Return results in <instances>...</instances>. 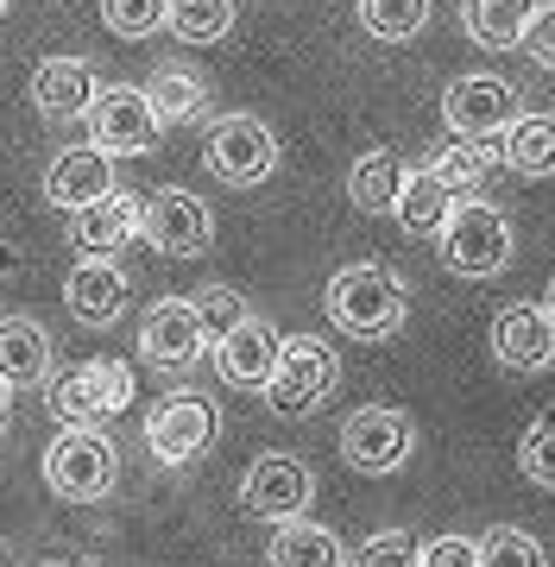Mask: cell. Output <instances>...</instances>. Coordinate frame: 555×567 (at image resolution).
I'll list each match as a JSON object with an SVG mask.
<instances>
[{
  "mask_svg": "<svg viewBox=\"0 0 555 567\" xmlns=\"http://www.w3.org/2000/svg\"><path fill=\"white\" fill-rule=\"evenodd\" d=\"M322 303H329V322L353 341H391L398 328H404V309H411V290L404 278L391 271V265H341L322 290Z\"/></svg>",
  "mask_w": 555,
  "mask_h": 567,
  "instance_id": "1",
  "label": "cell"
},
{
  "mask_svg": "<svg viewBox=\"0 0 555 567\" xmlns=\"http://www.w3.org/2000/svg\"><path fill=\"white\" fill-rule=\"evenodd\" d=\"M341 385V360H335V347L322 334H285L278 341V360H271V379L259 385L278 416H309V410H322Z\"/></svg>",
  "mask_w": 555,
  "mask_h": 567,
  "instance_id": "2",
  "label": "cell"
},
{
  "mask_svg": "<svg viewBox=\"0 0 555 567\" xmlns=\"http://www.w3.org/2000/svg\"><path fill=\"white\" fill-rule=\"evenodd\" d=\"M442 265H449L454 278H499L505 265H512V221H505V208L480 203V196H454L449 221H442Z\"/></svg>",
  "mask_w": 555,
  "mask_h": 567,
  "instance_id": "3",
  "label": "cell"
},
{
  "mask_svg": "<svg viewBox=\"0 0 555 567\" xmlns=\"http://www.w3.org/2000/svg\"><path fill=\"white\" fill-rule=\"evenodd\" d=\"M44 398H51V416L63 429H102L114 423L126 404H133V365L126 360H76L70 372L44 379Z\"/></svg>",
  "mask_w": 555,
  "mask_h": 567,
  "instance_id": "4",
  "label": "cell"
},
{
  "mask_svg": "<svg viewBox=\"0 0 555 567\" xmlns=\"http://www.w3.org/2000/svg\"><path fill=\"white\" fill-rule=\"evenodd\" d=\"M285 158V145L271 133L259 114H222V121H208L203 133V164L208 177L227 183V189H259V183L278 171Z\"/></svg>",
  "mask_w": 555,
  "mask_h": 567,
  "instance_id": "5",
  "label": "cell"
},
{
  "mask_svg": "<svg viewBox=\"0 0 555 567\" xmlns=\"http://www.w3.org/2000/svg\"><path fill=\"white\" fill-rule=\"evenodd\" d=\"M121 480V454L102 429H63L58 442L44 447V486L58 492L63 505H102Z\"/></svg>",
  "mask_w": 555,
  "mask_h": 567,
  "instance_id": "6",
  "label": "cell"
},
{
  "mask_svg": "<svg viewBox=\"0 0 555 567\" xmlns=\"http://www.w3.org/2000/svg\"><path fill=\"white\" fill-rule=\"evenodd\" d=\"M89 145H102L107 158H145L152 145H158V114H152V102H145V89H133V82H114L102 95L89 102Z\"/></svg>",
  "mask_w": 555,
  "mask_h": 567,
  "instance_id": "7",
  "label": "cell"
},
{
  "mask_svg": "<svg viewBox=\"0 0 555 567\" xmlns=\"http://www.w3.org/2000/svg\"><path fill=\"white\" fill-rule=\"evenodd\" d=\"M411 454H417V423L404 410L367 404L341 423V461H348L353 473H372V480H379V473H398Z\"/></svg>",
  "mask_w": 555,
  "mask_h": 567,
  "instance_id": "8",
  "label": "cell"
},
{
  "mask_svg": "<svg viewBox=\"0 0 555 567\" xmlns=\"http://www.w3.org/2000/svg\"><path fill=\"white\" fill-rule=\"evenodd\" d=\"M140 240H152L165 259H203L215 246V215L189 189H158L152 203H140Z\"/></svg>",
  "mask_w": 555,
  "mask_h": 567,
  "instance_id": "9",
  "label": "cell"
},
{
  "mask_svg": "<svg viewBox=\"0 0 555 567\" xmlns=\"http://www.w3.org/2000/svg\"><path fill=\"white\" fill-rule=\"evenodd\" d=\"M208 442H215V404L196 391H171L145 416V447L158 466H189Z\"/></svg>",
  "mask_w": 555,
  "mask_h": 567,
  "instance_id": "10",
  "label": "cell"
},
{
  "mask_svg": "<svg viewBox=\"0 0 555 567\" xmlns=\"http://www.w3.org/2000/svg\"><path fill=\"white\" fill-rule=\"evenodd\" d=\"M208 353V334L196 322V303L189 297H158L140 322V360L158 365V372H189V365Z\"/></svg>",
  "mask_w": 555,
  "mask_h": 567,
  "instance_id": "11",
  "label": "cell"
},
{
  "mask_svg": "<svg viewBox=\"0 0 555 567\" xmlns=\"http://www.w3.org/2000/svg\"><path fill=\"white\" fill-rule=\"evenodd\" d=\"M309 498H316V473H309L297 454H259L240 480V505L266 524H285V517H304Z\"/></svg>",
  "mask_w": 555,
  "mask_h": 567,
  "instance_id": "12",
  "label": "cell"
},
{
  "mask_svg": "<svg viewBox=\"0 0 555 567\" xmlns=\"http://www.w3.org/2000/svg\"><path fill=\"white\" fill-rule=\"evenodd\" d=\"M517 114V89L505 76H454L442 89V126L454 140H493Z\"/></svg>",
  "mask_w": 555,
  "mask_h": 567,
  "instance_id": "13",
  "label": "cell"
},
{
  "mask_svg": "<svg viewBox=\"0 0 555 567\" xmlns=\"http://www.w3.org/2000/svg\"><path fill=\"white\" fill-rule=\"evenodd\" d=\"M126 271L107 252H83V259L70 265V278H63V309L76 316L83 328H114L126 316Z\"/></svg>",
  "mask_w": 555,
  "mask_h": 567,
  "instance_id": "14",
  "label": "cell"
},
{
  "mask_svg": "<svg viewBox=\"0 0 555 567\" xmlns=\"http://www.w3.org/2000/svg\"><path fill=\"white\" fill-rule=\"evenodd\" d=\"M493 360L505 372H543V365H555V316L543 303H505L493 316Z\"/></svg>",
  "mask_w": 555,
  "mask_h": 567,
  "instance_id": "15",
  "label": "cell"
},
{
  "mask_svg": "<svg viewBox=\"0 0 555 567\" xmlns=\"http://www.w3.org/2000/svg\"><path fill=\"white\" fill-rule=\"evenodd\" d=\"M278 328L266 322V316H247V322H234L227 334H215V372H222V385L234 391H259L271 379V360H278Z\"/></svg>",
  "mask_w": 555,
  "mask_h": 567,
  "instance_id": "16",
  "label": "cell"
},
{
  "mask_svg": "<svg viewBox=\"0 0 555 567\" xmlns=\"http://www.w3.org/2000/svg\"><path fill=\"white\" fill-rule=\"evenodd\" d=\"M95 95H102V70L89 58H44L39 70H32V107L58 126L83 121Z\"/></svg>",
  "mask_w": 555,
  "mask_h": 567,
  "instance_id": "17",
  "label": "cell"
},
{
  "mask_svg": "<svg viewBox=\"0 0 555 567\" xmlns=\"http://www.w3.org/2000/svg\"><path fill=\"white\" fill-rule=\"evenodd\" d=\"M107 189H121V183H114V158H107L102 145H70V152H58L51 171H44V203L63 208V215L102 203Z\"/></svg>",
  "mask_w": 555,
  "mask_h": 567,
  "instance_id": "18",
  "label": "cell"
},
{
  "mask_svg": "<svg viewBox=\"0 0 555 567\" xmlns=\"http://www.w3.org/2000/svg\"><path fill=\"white\" fill-rule=\"evenodd\" d=\"M51 379V334L39 316H0V391H32Z\"/></svg>",
  "mask_w": 555,
  "mask_h": 567,
  "instance_id": "19",
  "label": "cell"
},
{
  "mask_svg": "<svg viewBox=\"0 0 555 567\" xmlns=\"http://www.w3.org/2000/svg\"><path fill=\"white\" fill-rule=\"evenodd\" d=\"M70 240L83 246V252H121L126 240H140V203L126 189H107L102 203L70 215Z\"/></svg>",
  "mask_w": 555,
  "mask_h": 567,
  "instance_id": "20",
  "label": "cell"
},
{
  "mask_svg": "<svg viewBox=\"0 0 555 567\" xmlns=\"http://www.w3.org/2000/svg\"><path fill=\"white\" fill-rule=\"evenodd\" d=\"M140 89H145V102H152V114H158V126L208 121V82L196 70H184V63H158Z\"/></svg>",
  "mask_w": 555,
  "mask_h": 567,
  "instance_id": "21",
  "label": "cell"
},
{
  "mask_svg": "<svg viewBox=\"0 0 555 567\" xmlns=\"http://www.w3.org/2000/svg\"><path fill=\"white\" fill-rule=\"evenodd\" d=\"M499 158L512 164L517 177H555V114L517 107L512 121L499 126Z\"/></svg>",
  "mask_w": 555,
  "mask_h": 567,
  "instance_id": "22",
  "label": "cell"
},
{
  "mask_svg": "<svg viewBox=\"0 0 555 567\" xmlns=\"http://www.w3.org/2000/svg\"><path fill=\"white\" fill-rule=\"evenodd\" d=\"M271 567H348V548L335 536L329 524H316V517H285V524H271Z\"/></svg>",
  "mask_w": 555,
  "mask_h": 567,
  "instance_id": "23",
  "label": "cell"
},
{
  "mask_svg": "<svg viewBox=\"0 0 555 567\" xmlns=\"http://www.w3.org/2000/svg\"><path fill=\"white\" fill-rule=\"evenodd\" d=\"M449 208H454V189L435 177V171H404V183H398V203H391V221L404 227L411 240H430V234H442Z\"/></svg>",
  "mask_w": 555,
  "mask_h": 567,
  "instance_id": "24",
  "label": "cell"
},
{
  "mask_svg": "<svg viewBox=\"0 0 555 567\" xmlns=\"http://www.w3.org/2000/svg\"><path fill=\"white\" fill-rule=\"evenodd\" d=\"M531 0H461V25L480 51H517Z\"/></svg>",
  "mask_w": 555,
  "mask_h": 567,
  "instance_id": "25",
  "label": "cell"
},
{
  "mask_svg": "<svg viewBox=\"0 0 555 567\" xmlns=\"http://www.w3.org/2000/svg\"><path fill=\"white\" fill-rule=\"evenodd\" d=\"M398 183H404V164H398V152H367V158H353L348 171V203L360 208V215H391V203H398Z\"/></svg>",
  "mask_w": 555,
  "mask_h": 567,
  "instance_id": "26",
  "label": "cell"
},
{
  "mask_svg": "<svg viewBox=\"0 0 555 567\" xmlns=\"http://www.w3.org/2000/svg\"><path fill=\"white\" fill-rule=\"evenodd\" d=\"M165 25L177 44H222L234 32V0H165Z\"/></svg>",
  "mask_w": 555,
  "mask_h": 567,
  "instance_id": "27",
  "label": "cell"
},
{
  "mask_svg": "<svg viewBox=\"0 0 555 567\" xmlns=\"http://www.w3.org/2000/svg\"><path fill=\"white\" fill-rule=\"evenodd\" d=\"M360 25L386 44H411L430 25V0H360Z\"/></svg>",
  "mask_w": 555,
  "mask_h": 567,
  "instance_id": "28",
  "label": "cell"
},
{
  "mask_svg": "<svg viewBox=\"0 0 555 567\" xmlns=\"http://www.w3.org/2000/svg\"><path fill=\"white\" fill-rule=\"evenodd\" d=\"M473 567H549V555H543L531 529L493 524L486 536H473Z\"/></svg>",
  "mask_w": 555,
  "mask_h": 567,
  "instance_id": "29",
  "label": "cell"
},
{
  "mask_svg": "<svg viewBox=\"0 0 555 567\" xmlns=\"http://www.w3.org/2000/svg\"><path fill=\"white\" fill-rule=\"evenodd\" d=\"M430 171L449 183L454 196H473V189L486 183V171H493V152H486V140H449L442 152H435Z\"/></svg>",
  "mask_w": 555,
  "mask_h": 567,
  "instance_id": "30",
  "label": "cell"
},
{
  "mask_svg": "<svg viewBox=\"0 0 555 567\" xmlns=\"http://www.w3.org/2000/svg\"><path fill=\"white\" fill-rule=\"evenodd\" d=\"M102 25L114 39H152L165 32V0H102Z\"/></svg>",
  "mask_w": 555,
  "mask_h": 567,
  "instance_id": "31",
  "label": "cell"
},
{
  "mask_svg": "<svg viewBox=\"0 0 555 567\" xmlns=\"http://www.w3.org/2000/svg\"><path fill=\"white\" fill-rule=\"evenodd\" d=\"M517 473H524L536 492H555V416L536 423L531 435L517 442Z\"/></svg>",
  "mask_w": 555,
  "mask_h": 567,
  "instance_id": "32",
  "label": "cell"
},
{
  "mask_svg": "<svg viewBox=\"0 0 555 567\" xmlns=\"http://www.w3.org/2000/svg\"><path fill=\"white\" fill-rule=\"evenodd\" d=\"M196 303V322H203V334L215 341V334H227L234 322H247L253 309H247V297L240 290H227V284H208L203 297H189Z\"/></svg>",
  "mask_w": 555,
  "mask_h": 567,
  "instance_id": "33",
  "label": "cell"
},
{
  "mask_svg": "<svg viewBox=\"0 0 555 567\" xmlns=\"http://www.w3.org/2000/svg\"><path fill=\"white\" fill-rule=\"evenodd\" d=\"M417 561H423L417 529H379V536H367V548L353 555V567H417Z\"/></svg>",
  "mask_w": 555,
  "mask_h": 567,
  "instance_id": "34",
  "label": "cell"
},
{
  "mask_svg": "<svg viewBox=\"0 0 555 567\" xmlns=\"http://www.w3.org/2000/svg\"><path fill=\"white\" fill-rule=\"evenodd\" d=\"M524 51H531L543 70H555V0H543V7H531V20H524Z\"/></svg>",
  "mask_w": 555,
  "mask_h": 567,
  "instance_id": "35",
  "label": "cell"
},
{
  "mask_svg": "<svg viewBox=\"0 0 555 567\" xmlns=\"http://www.w3.org/2000/svg\"><path fill=\"white\" fill-rule=\"evenodd\" d=\"M417 567H473V536H454V529L449 536H435Z\"/></svg>",
  "mask_w": 555,
  "mask_h": 567,
  "instance_id": "36",
  "label": "cell"
},
{
  "mask_svg": "<svg viewBox=\"0 0 555 567\" xmlns=\"http://www.w3.org/2000/svg\"><path fill=\"white\" fill-rule=\"evenodd\" d=\"M13 271H20V252H13V246L0 240V278H13Z\"/></svg>",
  "mask_w": 555,
  "mask_h": 567,
  "instance_id": "37",
  "label": "cell"
},
{
  "mask_svg": "<svg viewBox=\"0 0 555 567\" xmlns=\"http://www.w3.org/2000/svg\"><path fill=\"white\" fill-rule=\"evenodd\" d=\"M0 567H20V555H13V543L0 536Z\"/></svg>",
  "mask_w": 555,
  "mask_h": 567,
  "instance_id": "38",
  "label": "cell"
},
{
  "mask_svg": "<svg viewBox=\"0 0 555 567\" xmlns=\"http://www.w3.org/2000/svg\"><path fill=\"white\" fill-rule=\"evenodd\" d=\"M0 429H7V391H0Z\"/></svg>",
  "mask_w": 555,
  "mask_h": 567,
  "instance_id": "39",
  "label": "cell"
},
{
  "mask_svg": "<svg viewBox=\"0 0 555 567\" xmlns=\"http://www.w3.org/2000/svg\"><path fill=\"white\" fill-rule=\"evenodd\" d=\"M543 309H549V316H555V278H549V303H543Z\"/></svg>",
  "mask_w": 555,
  "mask_h": 567,
  "instance_id": "40",
  "label": "cell"
},
{
  "mask_svg": "<svg viewBox=\"0 0 555 567\" xmlns=\"http://www.w3.org/2000/svg\"><path fill=\"white\" fill-rule=\"evenodd\" d=\"M7 7H13V0H0V20H7Z\"/></svg>",
  "mask_w": 555,
  "mask_h": 567,
  "instance_id": "41",
  "label": "cell"
},
{
  "mask_svg": "<svg viewBox=\"0 0 555 567\" xmlns=\"http://www.w3.org/2000/svg\"><path fill=\"white\" fill-rule=\"evenodd\" d=\"M44 567H70V561H44Z\"/></svg>",
  "mask_w": 555,
  "mask_h": 567,
  "instance_id": "42",
  "label": "cell"
}]
</instances>
